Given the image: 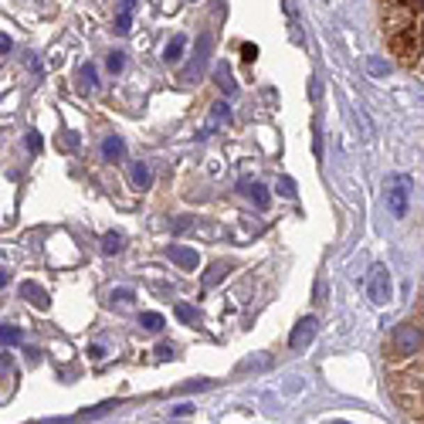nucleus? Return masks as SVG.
Listing matches in <instances>:
<instances>
[{
  "mask_svg": "<svg viewBox=\"0 0 424 424\" xmlns=\"http://www.w3.org/2000/svg\"><path fill=\"white\" fill-rule=\"evenodd\" d=\"M102 153H106V159H119L123 157V139H106V146H102Z\"/></svg>",
  "mask_w": 424,
  "mask_h": 424,
  "instance_id": "obj_12",
  "label": "nucleus"
},
{
  "mask_svg": "<svg viewBox=\"0 0 424 424\" xmlns=\"http://www.w3.org/2000/svg\"><path fill=\"white\" fill-rule=\"evenodd\" d=\"M166 255H170V262H177V265L187 268V272H190V268H197V251H194V248H180V244H170V251H166Z\"/></svg>",
  "mask_w": 424,
  "mask_h": 424,
  "instance_id": "obj_6",
  "label": "nucleus"
},
{
  "mask_svg": "<svg viewBox=\"0 0 424 424\" xmlns=\"http://www.w3.org/2000/svg\"><path fill=\"white\" fill-rule=\"evenodd\" d=\"M367 295H370L373 306H384L391 299V272L384 265L370 268V278H367Z\"/></svg>",
  "mask_w": 424,
  "mask_h": 424,
  "instance_id": "obj_3",
  "label": "nucleus"
},
{
  "mask_svg": "<svg viewBox=\"0 0 424 424\" xmlns=\"http://www.w3.org/2000/svg\"><path fill=\"white\" fill-rule=\"evenodd\" d=\"M407 187H411L407 177H394L391 187H387V207H391L394 217H404V214H407Z\"/></svg>",
  "mask_w": 424,
  "mask_h": 424,
  "instance_id": "obj_4",
  "label": "nucleus"
},
{
  "mask_svg": "<svg viewBox=\"0 0 424 424\" xmlns=\"http://www.w3.org/2000/svg\"><path fill=\"white\" fill-rule=\"evenodd\" d=\"M377 21L394 61L424 81V0H377Z\"/></svg>",
  "mask_w": 424,
  "mask_h": 424,
  "instance_id": "obj_2",
  "label": "nucleus"
},
{
  "mask_svg": "<svg viewBox=\"0 0 424 424\" xmlns=\"http://www.w3.org/2000/svg\"><path fill=\"white\" fill-rule=\"evenodd\" d=\"M190 411H194V407H190V404H180V407H177V411H173V414H177V418H184V414H190Z\"/></svg>",
  "mask_w": 424,
  "mask_h": 424,
  "instance_id": "obj_24",
  "label": "nucleus"
},
{
  "mask_svg": "<svg viewBox=\"0 0 424 424\" xmlns=\"http://www.w3.org/2000/svg\"><path fill=\"white\" fill-rule=\"evenodd\" d=\"M133 7H136V0H123V7H119V21H116V31H119V34H126L129 24H133Z\"/></svg>",
  "mask_w": 424,
  "mask_h": 424,
  "instance_id": "obj_8",
  "label": "nucleus"
},
{
  "mask_svg": "<svg viewBox=\"0 0 424 424\" xmlns=\"http://www.w3.org/2000/svg\"><path fill=\"white\" fill-rule=\"evenodd\" d=\"M21 292H24L27 299H31V302H34V306H38V309H45V306H48V299H45V292L38 289V285H31V282H27V285H21Z\"/></svg>",
  "mask_w": 424,
  "mask_h": 424,
  "instance_id": "obj_11",
  "label": "nucleus"
},
{
  "mask_svg": "<svg viewBox=\"0 0 424 424\" xmlns=\"http://www.w3.org/2000/svg\"><path fill=\"white\" fill-rule=\"evenodd\" d=\"M58 146H61V150H75V146H79V139H75L72 133H65V139H58Z\"/></svg>",
  "mask_w": 424,
  "mask_h": 424,
  "instance_id": "obj_20",
  "label": "nucleus"
},
{
  "mask_svg": "<svg viewBox=\"0 0 424 424\" xmlns=\"http://www.w3.org/2000/svg\"><path fill=\"white\" fill-rule=\"evenodd\" d=\"M116 299H119V302H129V299H133V292H129V289H116V292H112V302H116Z\"/></svg>",
  "mask_w": 424,
  "mask_h": 424,
  "instance_id": "obj_21",
  "label": "nucleus"
},
{
  "mask_svg": "<svg viewBox=\"0 0 424 424\" xmlns=\"http://www.w3.org/2000/svg\"><path fill=\"white\" fill-rule=\"evenodd\" d=\"M387 387L407 424H424V292L418 313L394 326L384 350Z\"/></svg>",
  "mask_w": 424,
  "mask_h": 424,
  "instance_id": "obj_1",
  "label": "nucleus"
},
{
  "mask_svg": "<svg viewBox=\"0 0 424 424\" xmlns=\"http://www.w3.org/2000/svg\"><path fill=\"white\" fill-rule=\"evenodd\" d=\"M221 275H224V265H214V268H211V275H204V285L211 289V285L217 282V278H221Z\"/></svg>",
  "mask_w": 424,
  "mask_h": 424,
  "instance_id": "obj_17",
  "label": "nucleus"
},
{
  "mask_svg": "<svg viewBox=\"0 0 424 424\" xmlns=\"http://www.w3.org/2000/svg\"><path fill=\"white\" fill-rule=\"evenodd\" d=\"M143 326L157 333V329H163V316L159 313H143Z\"/></svg>",
  "mask_w": 424,
  "mask_h": 424,
  "instance_id": "obj_14",
  "label": "nucleus"
},
{
  "mask_svg": "<svg viewBox=\"0 0 424 424\" xmlns=\"http://www.w3.org/2000/svg\"><path fill=\"white\" fill-rule=\"evenodd\" d=\"M241 190H244V194H248V197H251L258 207H268V194L258 184H241Z\"/></svg>",
  "mask_w": 424,
  "mask_h": 424,
  "instance_id": "obj_10",
  "label": "nucleus"
},
{
  "mask_svg": "<svg viewBox=\"0 0 424 424\" xmlns=\"http://www.w3.org/2000/svg\"><path fill=\"white\" fill-rule=\"evenodd\" d=\"M221 123H228V106H214V116L207 119V126H204V133H201V136H211Z\"/></svg>",
  "mask_w": 424,
  "mask_h": 424,
  "instance_id": "obj_9",
  "label": "nucleus"
},
{
  "mask_svg": "<svg viewBox=\"0 0 424 424\" xmlns=\"http://www.w3.org/2000/svg\"><path fill=\"white\" fill-rule=\"evenodd\" d=\"M133 177H136V184H139V187H150V170H146L143 163H136Z\"/></svg>",
  "mask_w": 424,
  "mask_h": 424,
  "instance_id": "obj_15",
  "label": "nucleus"
},
{
  "mask_svg": "<svg viewBox=\"0 0 424 424\" xmlns=\"http://www.w3.org/2000/svg\"><path fill=\"white\" fill-rule=\"evenodd\" d=\"M313 336H316V319H302V322L295 326V333H292L289 346H292V350H302V346L309 343Z\"/></svg>",
  "mask_w": 424,
  "mask_h": 424,
  "instance_id": "obj_5",
  "label": "nucleus"
},
{
  "mask_svg": "<svg viewBox=\"0 0 424 424\" xmlns=\"http://www.w3.org/2000/svg\"><path fill=\"white\" fill-rule=\"evenodd\" d=\"M123 248V235H106V241H102V251L106 255H116Z\"/></svg>",
  "mask_w": 424,
  "mask_h": 424,
  "instance_id": "obj_13",
  "label": "nucleus"
},
{
  "mask_svg": "<svg viewBox=\"0 0 424 424\" xmlns=\"http://www.w3.org/2000/svg\"><path fill=\"white\" fill-rule=\"evenodd\" d=\"M109 72H112V75H119V72H123V54H119V52L109 58Z\"/></svg>",
  "mask_w": 424,
  "mask_h": 424,
  "instance_id": "obj_18",
  "label": "nucleus"
},
{
  "mask_svg": "<svg viewBox=\"0 0 424 424\" xmlns=\"http://www.w3.org/2000/svg\"><path fill=\"white\" fill-rule=\"evenodd\" d=\"M3 343H21V333L17 329H3Z\"/></svg>",
  "mask_w": 424,
  "mask_h": 424,
  "instance_id": "obj_22",
  "label": "nucleus"
},
{
  "mask_svg": "<svg viewBox=\"0 0 424 424\" xmlns=\"http://www.w3.org/2000/svg\"><path fill=\"white\" fill-rule=\"evenodd\" d=\"M184 48H187V38H184V34H177V38H173V41L166 45V52H163V58H166L170 65H177V61L184 58Z\"/></svg>",
  "mask_w": 424,
  "mask_h": 424,
  "instance_id": "obj_7",
  "label": "nucleus"
},
{
  "mask_svg": "<svg viewBox=\"0 0 424 424\" xmlns=\"http://www.w3.org/2000/svg\"><path fill=\"white\" fill-rule=\"evenodd\" d=\"M177 316L184 319V322H194V319H197V313H194L190 306H177Z\"/></svg>",
  "mask_w": 424,
  "mask_h": 424,
  "instance_id": "obj_19",
  "label": "nucleus"
},
{
  "mask_svg": "<svg viewBox=\"0 0 424 424\" xmlns=\"http://www.w3.org/2000/svg\"><path fill=\"white\" fill-rule=\"evenodd\" d=\"M27 146H31V150H41V136L31 133V136H27Z\"/></svg>",
  "mask_w": 424,
  "mask_h": 424,
  "instance_id": "obj_23",
  "label": "nucleus"
},
{
  "mask_svg": "<svg viewBox=\"0 0 424 424\" xmlns=\"http://www.w3.org/2000/svg\"><path fill=\"white\" fill-rule=\"evenodd\" d=\"M81 85H85V88H95V68H92V65L81 68Z\"/></svg>",
  "mask_w": 424,
  "mask_h": 424,
  "instance_id": "obj_16",
  "label": "nucleus"
}]
</instances>
